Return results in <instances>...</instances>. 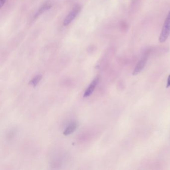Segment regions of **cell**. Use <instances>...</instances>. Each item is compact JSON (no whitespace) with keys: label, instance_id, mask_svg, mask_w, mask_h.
<instances>
[{"label":"cell","instance_id":"6da1fadb","mask_svg":"<svg viewBox=\"0 0 170 170\" xmlns=\"http://www.w3.org/2000/svg\"><path fill=\"white\" fill-rule=\"evenodd\" d=\"M170 34V11L165 21L162 30L159 36L160 42H164L167 39Z\"/></svg>","mask_w":170,"mask_h":170},{"label":"cell","instance_id":"7a4b0ae2","mask_svg":"<svg viewBox=\"0 0 170 170\" xmlns=\"http://www.w3.org/2000/svg\"><path fill=\"white\" fill-rule=\"evenodd\" d=\"M80 10V6L77 5L74 6V7L71 10V11L68 14L67 16L64 19L63 24L64 26H67L76 18V17L79 14Z\"/></svg>","mask_w":170,"mask_h":170},{"label":"cell","instance_id":"3957f363","mask_svg":"<svg viewBox=\"0 0 170 170\" xmlns=\"http://www.w3.org/2000/svg\"><path fill=\"white\" fill-rule=\"evenodd\" d=\"M147 60V55H145L141 58V60L139 61V63H137L135 68L134 69L133 73V75H137V74H139L143 70V68L145 66Z\"/></svg>","mask_w":170,"mask_h":170},{"label":"cell","instance_id":"277c9868","mask_svg":"<svg viewBox=\"0 0 170 170\" xmlns=\"http://www.w3.org/2000/svg\"><path fill=\"white\" fill-rule=\"evenodd\" d=\"M98 82H99L98 77H96L95 79H94L91 82V83H90V85H89L88 88L86 89L85 91L84 95H83V97H88V96H90V95L92 93H93L95 87L98 83Z\"/></svg>","mask_w":170,"mask_h":170},{"label":"cell","instance_id":"5b68a950","mask_svg":"<svg viewBox=\"0 0 170 170\" xmlns=\"http://www.w3.org/2000/svg\"><path fill=\"white\" fill-rule=\"evenodd\" d=\"M78 127V123L74 121L71 122L67 126V127L64 130L63 134L64 135L67 136L73 133V132L76 131V128Z\"/></svg>","mask_w":170,"mask_h":170},{"label":"cell","instance_id":"8992f818","mask_svg":"<svg viewBox=\"0 0 170 170\" xmlns=\"http://www.w3.org/2000/svg\"><path fill=\"white\" fill-rule=\"evenodd\" d=\"M42 79V76L41 75H38L36 76H35L34 79L30 82V84L32 85L36 86L37 85L38 83H39V82L41 81V79Z\"/></svg>","mask_w":170,"mask_h":170},{"label":"cell","instance_id":"52a82bcc","mask_svg":"<svg viewBox=\"0 0 170 170\" xmlns=\"http://www.w3.org/2000/svg\"><path fill=\"white\" fill-rule=\"evenodd\" d=\"M6 0H0V6L1 7H2L6 3Z\"/></svg>","mask_w":170,"mask_h":170},{"label":"cell","instance_id":"ba28073f","mask_svg":"<svg viewBox=\"0 0 170 170\" xmlns=\"http://www.w3.org/2000/svg\"><path fill=\"white\" fill-rule=\"evenodd\" d=\"M170 86V74L168 76L167 80V87H169Z\"/></svg>","mask_w":170,"mask_h":170}]
</instances>
